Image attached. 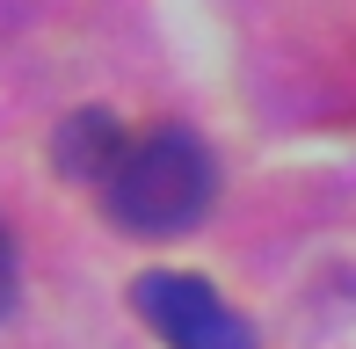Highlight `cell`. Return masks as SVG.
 <instances>
[{
  "label": "cell",
  "mask_w": 356,
  "mask_h": 349,
  "mask_svg": "<svg viewBox=\"0 0 356 349\" xmlns=\"http://www.w3.org/2000/svg\"><path fill=\"white\" fill-rule=\"evenodd\" d=\"M131 306H138V320L153 327L160 342H175V349H254V327L240 320L204 277H182V269L138 277Z\"/></svg>",
  "instance_id": "cell-2"
},
{
  "label": "cell",
  "mask_w": 356,
  "mask_h": 349,
  "mask_svg": "<svg viewBox=\"0 0 356 349\" xmlns=\"http://www.w3.org/2000/svg\"><path fill=\"white\" fill-rule=\"evenodd\" d=\"M8 291H15V247H8V226H0V306H8Z\"/></svg>",
  "instance_id": "cell-4"
},
{
  "label": "cell",
  "mask_w": 356,
  "mask_h": 349,
  "mask_svg": "<svg viewBox=\"0 0 356 349\" xmlns=\"http://www.w3.org/2000/svg\"><path fill=\"white\" fill-rule=\"evenodd\" d=\"M124 124H117V109H73L66 124L51 131V161L58 174H73V182H109L124 161Z\"/></svg>",
  "instance_id": "cell-3"
},
{
  "label": "cell",
  "mask_w": 356,
  "mask_h": 349,
  "mask_svg": "<svg viewBox=\"0 0 356 349\" xmlns=\"http://www.w3.org/2000/svg\"><path fill=\"white\" fill-rule=\"evenodd\" d=\"M211 189H218V168L204 138L168 124V131H145L124 146L117 174H109V218L138 241H175L211 211Z\"/></svg>",
  "instance_id": "cell-1"
}]
</instances>
